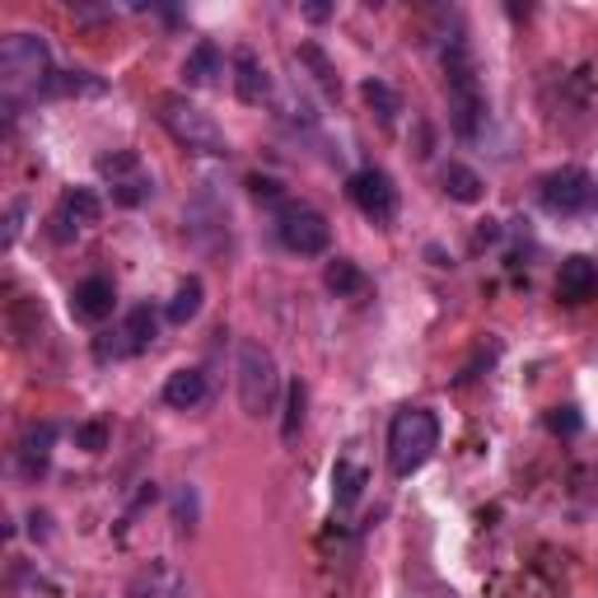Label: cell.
I'll list each match as a JSON object with an SVG mask.
<instances>
[{
	"mask_svg": "<svg viewBox=\"0 0 598 598\" xmlns=\"http://www.w3.org/2000/svg\"><path fill=\"white\" fill-rule=\"evenodd\" d=\"M196 515H202V505H196V486H179V491H173V524H179L183 534H192Z\"/></svg>",
	"mask_w": 598,
	"mask_h": 598,
	"instance_id": "cell-27",
	"label": "cell"
},
{
	"mask_svg": "<svg viewBox=\"0 0 598 598\" xmlns=\"http://www.w3.org/2000/svg\"><path fill=\"white\" fill-rule=\"evenodd\" d=\"M160 337V318H154L150 304H136L131 314L118 323V332H108V337H99L94 356L99 361H126V356H141V351H150V342Z\"/></svg>",
	"mask_w": 598,
	"mask_h": 598,
	"instance_id": "cell-9",
	"label": "cell"
},
{
	"mask_svg": "<svg viewBox=\"0 0 598 598\" xmlns=\"http://www.w3.org/2000/svg\"><path fill=\"white\" fill-rule=\"evenodd\" d=\"M126 598H187V580L169 561H150L145 570L131 575Z\"/></svg>",
	"mask_w": 598,
	"mask_h": 598,
	"instance_id": "cell-14",
	"label": "cell"
},
{
	"mask_svg": "<svg viewBox=\"0 0 598 598\" xmlns=\"http://www.w3.org/2000/svg\"><path fill=\"white\" fill-rule=\"evenodd\" d=\"M557 295L566 304H585L598 295V262L585 257V253H575L561 262V272H557Z\"/></svg>",
	"mask_w": 598,
	"mask_h": 598,
	"instance_id": "cell-16",
	"label": "cell"
},
{
	"mask_svg": "<svg viewBox=\"0 0 598 598\" xmlns=\"http://www.w3.org/2000/svg\"><path fill=\"white\" fill-rule=\"evenodd\" d=\"M206 397H211V384L202 369H173L164 379V403L173 412H192V407H202Z\"/></svg>",
	"mask_w": 598,
	"mask_h": 598,
	"instance_id": "cell-18",
	"label": "cell"
},
{
	"mask_svg": "<svg viewBox=\"0 0 598 598\" xmlns=\"http://www.w3.org/2000/svg\"><path fill=\"white\" fill-rule=\"evenodd\" d=\"M99 179H103L108 196H113L118 206H141V202H150V192H154V179H150V169L141 164L136 150L99 154Z\"/></svg>",
	"mask_w": 598,
	"mask_h": 598,
	"instance_id": "cell-7",
	"label": "cell"
},
{
	"mask_svg": "<svg viewBox=\"0 0 598 598\" xmlns=\"http://www.w3.org/2000/svg\"><path fill=\"white\" fill-rule=\"evenodd\" d=\"M24 211H29L24 202H14V206H10V215H6V234H0V243H6V249L19 239V230H24Z\"/></svg>",
	"mask_w": 598,
	"mask_h": 598,
	"instance_id": "cell-32",
	"label": "cell"
},
{
	"mask_svg": "<svg viewBox=\"0 0 598 598\" xmlns=\"http://www.w3.org/2000/svg\"><path fill=\"white\" fill-rule=\"evenodd\" d=\"M99 215H103V202H99V196H94L90 187L65 192V196H61V206H57V215H52V239H57V243H65L71 234L99 225Z\"/></svg>",
	"mask_w": 598,
	"mask_h": 598,
	"instance_id": "cell-12",
	"label": "cell"
},
{
	"mask_svg": "<svg viewBox=\"0 0 598 598\" xmlns=\"http://www.w3.org/2000/svg\"><path fill=\"white\" fill-rule=\"evenodd\" d=\"M300 61H308V65H314V80L323 84L327 94H337V75H332V65H327V57H323L318 48H300Z\"/></svg>",
	"mask_w": 598,
	"mask_h": 598,
	"instance_id": "cell-30",
	"label": "cell"
},
{
	"mask_svg": "<svg viewBox=\"0 0 598 598\" xmlns=\"http://www.w3.org/2000/svg\"><path fill=\"white\" fill-rule=\"evenodd\" d=\"M249 192L257 196V202H267V206H285V202H291V196H285V187L276 183V179H262V173H253V179H249Z\"/></svg>",
	"mask_w": 598,
	"mask_h": 598,
	"instance_id": "cell-29",
	"label": "cell"
},
{
	"mask_svg": "<svg viewBox=\"0 0 598 598\" xmlns=\"http://www.w3.org/2000/svg\"><path fill=\"white\" fill-rule=\"evenodd\" d=\"M439 183H445V192L454 196V202H463V206H477L482 192H486V183L477 179L468 164H445V169H439Z\"/></svg>",
	"mask_w": 598,
	"mask_h": 598,
	"instance_id": "cell-21",
	"label": "cell"
},
{
	"mask_svg": "<svg viewBox=\"0 0 598 598\" xmlns=\"http://www.w3.org/2000/svg\"><path fill=\"white\" fill-rule=\"evenodd\" d=\"M48 80H52V48L42 33H10L0 42V94H6V108L42 99Z\"/></svg>",
	"mask_w": 598,
	"mask_h": 598,
	"instance_id": "cell-1",
	"label": "cell"
},
{
	"mask_svg": "<svg viewBox=\"0 0 598 598\" xmlns=\"http://www.w3.org/2000/svg\"><path fill=\"white\" fill-rule=\"evenodd\" d=\"M304 407H308V388L295 379L291 388H285V420H281V435L285 439H295L300 426H304Z\"/></svg>",
	"mask_w": 598,
	"mask_h": 598,
	"instance_id": "cell-26",
	"label": "cell"
},
{
	"mask_svg": "<svg viewBox=\"0 0 598 598\" xmlns=\"http://www.w3.org/2000/svg\"><path fill=\"white\" fill-rule=\"evenodd\" d=\"M234 94H239L243 103H267V99H272L267 65L257 61L253 48H239V52H234Z\"/></svg>",
	"mask_w": 598,
	"mask_h": 598,
	"instance_id": "cell-17",
	"label": "cell"
},
{
	"mask_svg": "<svg viewBox=\"0 0 598 598\" xmlns=\"http://www.w3.org/2000/svg\"><path fill=\"white\" fill-rule=\"evenodd\" d=\"M113 304H118V291L108 276H84L71 291V314L84 318V323H103L108 314H113Z\"/></svg>",
	"mask_w": 598,
	"mask_h": 598,
	"instance_id": "cell-15",
	"label": "cell"
},
{
	"mask_svg": "<svg viewBox=\"0 0 598 598\" xmlns=\"http://www.w3.org/2000/svg\"><path fill=\"white\" fill-rule=\"evenodd\" d=\"M323 285L337 300H356V295H365L369 291V276L356 267V262H346V257H332L327 262V272H323Z\"/></svg>",
	"mask_w": 598,
	"mask_h": 598,
	"instance_id": "cell-20",
	"label": "cell"
},
{
	"mask_svg": "<svg viewBox=\"0 0 598 598\" xmlns=\"http://www.w3.org/2000/svg\"><path fill=\"white\" fill-rule=\"evenodd\" d=\"M202 300H206V285H202V276H187L179 291H173V300H169V323H192L196 314H202Z\"/></svg>",
	"mask_w": 598,
	"mask_h": 598,
	"instance_id": "cell-25",
	"label": "cell"
},
{
	"mask_svg": "<svg viewBox=\"0 0 598 598\" xmlns=\"http://www.w3.org/2000/svg\"><path fill=\"white\" fill-rule=\"evenodd\" d=\"M276 234H281L285 249L300 253V257H318V253H327V243H332V225L304 202H285L276 211Z\"/></svg>",
	"mask_w": 598,
	"mask_h": 598,
	"instance_id": "cell-8",
	"label": "cell"
},
{
	"mask_svg": "<svg viewBox=\"0 0 598 598\" xmlns=\"http://www.w3.org/2000/svg\"><path fill=\"white\" fill-rule=\"evenodd\" d=\"M29 524H33V538H48V515H33Z\"/></svg>",
	"mask_w": 598,
	"mask_h": 598,
	"instance_id": "cell-34",
	"label": "cell"
},
{
	"mask_svg": "<svg viewBox=\"0 0 598 598\" xmlns=\"http://www.w3.org/2000/svg\"><path fill=\"white\" fill-rule=\"evenodd\" d=\"M346 196L361 206L365 220H374V225H384V220L397 215V187L384 169H361V173H351V183H346Z\"/></svg>",
	"mask_w": 598,
	"mask_h": 598,
	"instance_id": "cell-10",
	"label": "cell"
},
{
	"mask_svg": "<svg viewBox=\"0 0 598 598\" xmlns=\"http://www.w3.org/2000/svg\"><path fill=\"white\" fill-rule=\"evenodd\" d=\"M538 202L547 215H561V220H580L598 211V179L585 169H557L538 183Z\"/></svg>",
	"mask_w": 598,
	"mask_h": 598,
	"instance_id": "cell-6",
	"label": "cell"
},
{
	"mask_svg": "<svg viewBox=\"0 0 598 598\" xmlns=\"http://www.w3.org/2000/svg\"><path fill=\"white\" fill-rule=\"evenodd\" d=\"M220 75H225V57H220V48L211 38H202L183 61V80L187 84H215Z\"/></svg>",
	"mask_w": 598,
	"mask_h": 598,
	"instance_id": "cell-19",
	"label": "cell"
},
{
	"mask_svg": "<svg viewBox=\"0 0 598 598\" xmlns=\"http://www.w3.org/2000/svg\"><path fill=\"white\" fill-rule=\"evenodd\" d=\"M276 393H281V374H276L272 351L257 342H239V403H243V412L272 416Z\"/></svg>",
	"mask_w": 598,
	"mask_h": 598,
	"instance_id": "cell-5",
	"label": "cell"
},
{
	"mask_svg": "<svg viewBox=\"0 0 598 598\" xmlns=\"http://www.w3.org/2000/svg\"><path fill=\"white\" fill-rule=\"evenodd\" d=\"M439 449V420L426 407H403L388 426V468L397 477H412L430 463V454Z\"/></svg>",
	"mask_w": 598,
	"mask_h": 598,
	"instance_id": "cell-3",
	"label": "cell"
},
{
	"mask_svg": "<svg viewBox=\"0 0 598 598\" xmlns=\"http://www.w3.org/2000/svg\"><path fill=\"white\" fill-rule=\"evenodd\" d=\"M445 84H449V122L463 141H473L482 122H486V94H482V80L468 61V42L449 38L445 48Z\"/></svg>",
	"mask_w": 598,
	"mask_h": 598,
	"instance_id": "cell-2",
	"label": "cell"
},
{
	"mask_svg": "<svg viewBox=\"0 0 598 598\" xmlns=\"http://www.w3.org/2000/svg\"><path fill=\"white\" fill-rule=\"evenodd\" d=\"M75 94H103V80H94L90 71H52L42 99H75Z\"/></svg>",
	"mask_w": 598,
	"mask_h": 598,
	"instance_id": "cell-24",
	"label": "cell"
},
{
	"mask_svg": "<svg viewBox=\"0 0 598 598\" xmlns=\"http://www.w3.org/2000/svg\"><path fill=\"white\" fill-rule=\"evenodd\" d=\"M365 486H369V473L361 468V463H337V468H332V500H337L342 509L356 505L365 496Z\"/></svg>",
	"mask_w": 598,
	"mask_h": 598,
	"instance_id": "cell-22",
	"label": "cell"
},
{
	"mask_svg": "<svg viewBox=\"0 0 598 598\" xmlns=\"http://www.w3.org/2000/svg\"><path fill=\"white\" fill-rule=\"evenodd\" d=\"M361 99L369 103V113L379 118L384 126H393L397 113H403V99H397V90H393L388 80H365V84H361Z\"/></svg>",
	"mask_w": 598,
	"mask_h": 598,
	"instance_id": "cell-23",
	"label": "cell"
},
{
	"mask_svg": "<svg viewBox=\"0 0 598 598\" xmlns=\"http://www.w3.org/2000/svg\"><path fill=\"white\" fill-rule=\"evenodd\" d=\"M580 426H585V420H580V412H575V407H557V412L547 416V430L551 435H580Z\"/></svg>",
	"mask_w": 598,
	"mask_h": 598,
	"instance_id": "cell-31",
	"label": "cell"
},
{
	"mask_svg": "<svg viewBox=\"0 0 598 598\" xmlns=\"http://www.w3.org/2000/svg\"><path fill=\"white\" fill-rule=\"evenodd\" d=\"M108 439H113L108 420H84V426H75V449H84V454H103Z\"/></svg>",
	"mask_w": 598,
	"mask_h": 598,
	"instance_id": "cell-28",
	"label": "cell"
},
{
	"mask_svg": "<svg viewBox=\"0 0 598 598\" xmlns=\"http://www.w3.org/2000/svg\"><path fill=\"white\" fill-rule=\"evenodd\" d=\"M154 108H160V113H154V118H160V126H164L183 150L211 154V160H230V136H225V131H220L196 103H187L183 94H160V103H154Z\"/></svg>",
	"mask_w": 598,
	"mask_h": 598,
	"instance_id": "cell-4",
	"label": "cell"
},
{
	"mask_svg": "<svg viewBox=\"0 0 598 598\" xmlns=\"http://www.w3.org/2000/svg\"><path fill=\"white\" fill-rule=\"evenodd\" d=\"M183 225H187V239L202 253H220L230 243V211L215 202V192L196 196V202L187 206V215H183Z\"/></svg>",
	"mask_w": 598,
	"mask_h": 598,
	"instance_id": "cell-11",
	"label": "cell"
},
{
	"mask_svg": "<svg viewBox=\"0 0 598 598\" xmlns=\"http://www.w3.org/2000/svg\"><path fill=\"white\" fill-rule=\"evenodd\" d=\"M304 14H308V19H314V24H323V19H327L332 10H327V6H304Z\"/></svg>",
	"mask_w": 598,
	"mask_h": 598,
	"instance_id": "cell-33",
	"label": "cell"
},
{
	"mask_svg": "<svg viewBox=\"0 0 598 598\" xmlns=\"http://www.w3.org/2000/svg\"><path fill=\"white\" fill-rule=\"evenodd\" d=\"M52 445H57V426H52V420H42V426H29L24 439H19V449H14V468H19V477L38 482L42 473H48Z\"/></svg>",
	"mask_w": 598,
	"mask_h": 598,
	"instance_id": "cell-13",
	"label": "cell"
}]
</instances>
